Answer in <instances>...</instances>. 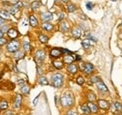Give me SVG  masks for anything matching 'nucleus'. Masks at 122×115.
<instances>
[{
  "label": "nucleus",
  "mask_w": 122,
  "mask_h": 115,
  "mask_svg": "<svg viewBox=\"0 0 122 115\" xmlns=\"http://www.w3.org/2000/svg\"><path fill=\"white\" fill-rule=\"evenodd\" d=\"M61 106L65 109H70L74 105V97L71 92H65L60 97Z\"/></svg>",
  "instance_id": "obj_1"
},
{
  "label": "nucleus",
  "mask_w": 122,
  "mask_h": 115,
  "mask_svg": "<svg viewBox=\"0 0 122 115\" xmlns=\"http://www.w3.org/2000/svg\"><path fill=\"white\" fill-rule=\"evenodd\" d=\"M64 82V76L61 73H55L51 77V83L56 88H61Z\"/></svg>",
  "instance_id": "obj_2"
},
{
  "label": "nucleus",
  "mask_w": 122,
  "mask_h": 115,
  "mask_svg": "<svg viewBox=\"0 0 122 115\" xmlns=\"http://www.w3.org/2000/svg\"><path fill=\"white\" fill-rule=\"evenodd\" d=\"M18 50H20V42H19L18 40H15V39L10 40V41L8 43V45H7V51H8L9 53H14Z\"/></svg>",
  "instance_id": "obj_3"
},
{
  "label": "nucleus",
  "mask_w": 122,
  "mask_h": 115,
  "mask_svg": "<svg viewBox=\"0 0 122 115\" xmlns=\"http://www.w3.org/2000/svg\"><path fill=\"white\" fill-rule=\"evenodd\" d=\"M81 71H84L86 75H91L95 71V67L91 63H83L81 64Z\"/></svg>",
  "instance_id": "obj_4"
},
{
  "label": "nucleus",
  "mask_w": 122,
  "mask_h": 115,
  "mask_svg": "<svg viewBox=\"0 0 122 115\" xmlns=\"http://www.w3.org/2000/svg\"><path fill=\"white\" fill-rule=\"evenodd\" d=\"M82 35H83V29H82L81 26L76 25V26H74L73 28L71 29V36L74 38H76V39L80 38L82 37Z\"/></svg>",
  "instance_id": "obj_5"
},
{
  "label": "nucleus",
  "mask_w": 122,
  "mask_h": 115,
  "mask_svg": "<svg viewBox=\"0 0 122 115\" xmlns=\"http://www.w3.org/2000/svg\"><path fill=\"white\" fill-rule=\"evenodd\" d=\"M45 56H46V53L43 50H39L35 53V59L38 62V64H41L45 59Z\"/></svg>",
  "instance_id": "obj_6"
},
{
  "label": "nucleus",
  "mask_w": 122,
  "mask_h": 115,
  "mask_svg": "<svg viewBox=\"0 0 122 115\" xmlns=\"http://www.w3.org/2000/svg\"><path fill=\"white\" fill-rule=\"evenodd\" d=\"M96 87H97V90L101 93V94H106L108 93V88L104 84V82L102 81H100L99 82L96 83Z\"/></svg>",
  "instance_id": "obj_7"
},
{
  "label": "nucleus",
  "mask_w": 122,
  "mask_h": 115,
  "mask_svg": "<svg viewBox=\"0 0 122 115\" xmlns=\"http://www.w3.org/2000/svg\"><path fill=\"white\" fill-rule=\"evenodd\" d=\"M61 55H63L62 52H61V49L58 48H53L51 51H50V57L51 58H59Z\"/></svg>",
  "instance_id": "obj_8"
},
{
  "label": "nucleus",
  "mask_w": 122,
  "mask_h": 115,
  "mask_svg": "<svg viewBox=\"0 0 122 115\" xmlns=\"http://www.w3.org/2000/svg\"><path fill=\"white\" fill-rule=\"evenodd\" d=\"M70 28H71V26H70L69 23L66 22V21H62L60 24H59V30H60V32H62V33L69 32Z\"/></svg>",
  "instance_id": "obj_9"
},
{
  "label": "nucleus",
  "mask_w": 122,
  "mask_h": 115,
  "mask_svg": "<svg viewBox=\"0 0 122 115\" xmlns=\"http://www.w3.org/2000/svg\"><path fill=\"white\" fill-rule=\"evenodd\" d=\"M73 62H75V59H74V54H73V53L64 55V58H63V63H64V64L71 65V64H72Z\"/></svg>",
  "instance_id": "obj_10"
},
{
  "label": "nucleus",
  "mask_w": 122,
  "mask_h": 115,
  "mask_svg": "<svg viewBox=\"0 0 122 115\" xmlns=\"http://www.w3.org/2000/svg\"><path fill=\"white\" fill-rule=\"evenodd\" d=\"M98 107H99V109L106 110L109 109V103L105 99H99L98 100Z\"/></svg>",
  "instance_id": "obj_11"
},
{
  "label": "nucleus",
  "mask_w": 122,
  "mask_h": 115,
  "mask_svg": "<svg viewBox=\"0 0 122 115\" xmlns=\"http://www.w3.org/2000/svg\"><path fill=\"white\" fill-rule=\"evenodd\" d=\"M41 19L43 21V23H45V22H49V21L53 20V14H52L50 11L42 12V13H41Z\"/></svg>",
  "instance_id": "obj_12"
},
{
  "label": "nucleus",
  "mask_w": 122,
  "mask_h": 115,
  "mask_svg": "<svg viewBox=\"0 0 122 115\" xmlns=\"http://www.w3.org/2000/svg\"><path fill=\"white\" fill-rule=\"evenodd\" d=\"M7 34H8V36H9V38H11V39H15L16 38L19 36V32H18V30L15 28H10L9 31L7 32Z\"/></svg>",
  "instance_id": "obj_13"
},
{
  "label": "nucleus",
  "mask_w": 122,
  "mask_h": 115,
  "mask_svg": "<svg viewBox=\"0 0 122 115\" xmlns=\"http://www.w3.org/2000/svg\"><path fill=\"white\" fill-rule=\"evenodd\" d=\"M67 71L69 72L70 74H71V75L76 74L77 72H78V67H77V65L73 64V63L71 64V65H69L68 67H67Z\"/></svg>",
  "instance_id": "obj_14"
},
{
  "label": "nucleus",
  "mask_w": 122,
  "mask_h": 115,
  "mask_svg": "<svg viewBox=\"0 0 122 115\" xmlns=\"http://www.w3.org/2000/svg\"><path fill=\"white\" fill-rule=\"evenodd\" d=\"M87 106H88V108H89L91 113H94V114L98 113V111H99V107H98V105H96L94 102H88V103H87Z\"/></svg>",
  "instance_id": "obj_15"
},
{
  "label": "nucleus",
  "mask_w": 122,
  "mask_h": 115,
  "mask_svg": "<svg viewBox=\"0 0 122 115\" xmlns=\"http://www.w3.org/2000/svg\"><path fill=\"white\" fill-rule=\"evenodd\" d=\"M41 28L43 29V30H45V31H47V32H51L54 29V24L49 23V22H45V23H43L41 24Z\"/></svg>",
  "instance_id": "obj_16"
},
{
  "label": "nucleus",
  "mask_w": 122,
  "mask_h": 115,
  "mask_svg": "<svg viewBox=\"0 0 122 115\" xmlns=\"http://www.w3.org/2000/svg\"><path fill=\"white\" fill-rule=\"evenodd\" d=\"M22 105V96L21 95H16L15 96V100L13 103V107L14 109H19Z\"/></svg>",
  "instance_id": "obj_17"
},
{
  "label": "nucleus",
  "mask_w": 122,
  "mask_h": 115,
  "mask_svg": "<svg viewBox=\"0 0 122 115\" xmlns=\"http://www.w3.org/2000/svg\"><path fill=\"white\" fill-rule=\"evenodd\" d=\"M29 24L32 27H37L39 25V22L37 20V18L34 15H30L29 16Z\"/></svg>",
  "instance_id": "obj_18"
},
{
  "label": "nucleus",
  "mask_w": 122,
  "mask_h": 115,
  "mask_svg": "<svg viewBox=\"0 0 122 115\" xmlns=\"http://www.w3.org/2000/svg\"><path fill=\"white\" fill-rule=\"evenodd\" d=\"M81 110H82L83 113H84L85 115H90L91 114L90 110H89V108H88L87 104H83V105H81Z\"/></svg>",
  "instance_id": "obj_19"
},
{
  "label": "nucleus",
  "mask_w": 122,
  "mask_h": 115,
  "mask_svg": "<svg viewBox=\"0 0 122 115\" xmlns=\"http://www.w3.org/2000/svg\"><path fill=\"white\" fill-rule=\"evenodd\" d=\"M53 66L56 68V69H62L63 67H64V63L62 61H59V60H55L53 62Z\"/></svg>",
  "instance_id": "obj_20"
},
{
  "label": "nucleus",
  "mask_w": 122,
  "mask_h": 115,
  "mask_svg": "<svg viewBox=\"0 0 122 115\" xmlns=\"http://www.w3.org/2000/svg\"><path fill=\"white\" fill-rule=\"evenodd\" d=\"M86 97H87L88 102H95V101H97V96L93 92H88Z\"/></svg>",
  "instance_id": "obj_21"
},
{
  "label": "nucleus",
  "mask_w": 122,
  "mask_h": 115,
  "mask_svg": "<svg viewBox=\"0 0 122 115\" xmlns=\"http://www.w3.org/2000/svg\"><path fill=\"white\" fill-rule=\"evenodd\" d=\"M0 17L6 21V20H10V14L6 10H0Z\"/></svg>",
  "instance_id": "obj_22"
},
{
  "label": "nucleus",
  "mask_w": 122,
  "mask_h": 115,
  "mask_svg": "<svg viewBox=\"0 0 122 115\" xmlns=\"http://www.w3.org/2000/svg\"><path fill=\"white\" fill-rule=\"evenodd\" d=\"M21 92L24 94V95H29V92H30V87L28 86L27 84H24L23 86L21 87Z\"/></svg>",
  "instance_id": "obj_23"
},
{
  "label": "nucleus",
  "mask_w": 122,
  "mask_h": 115,
  "mask_svg": "<svg viewBox=\"0 0 122 115\" xmlns=\"http://www.w3.org/2000/svg\"><path fill=\"white\" fill-rule=\"evenodd\" d=\"M41 6V3L40 1H34V2H32V4H31V9H32L34 11H36L37 10L40 9Z\"/></svg>",
  "instance_id": "obj_24"
},
{
  "label": "nucleus",
  "mask_w": 122,
  "mask_h": 115,
  "mask_svg": "<svg viewBox=\"0 0 122 115\" xmlns=\"http://www.w3.org/2000/svg\"><path fill=\"white\" fill-rule=\"evenodd\" d=\"M82 46H83V48H84L85 50H87V49H89V48H90V46H91L90 40H89L88 38H86V39H84V40L82 41Z\"/></svg>",
  "instance_id": "obj_25"
},
{
  "label": "nucleus",
  "mask_w": 122,
  "mask_h": 115,
  "mask_svg": "<svg viewBox=\"0 0 122 115\" xmlns=\"http://www.w3.org/2000/svg\"><path fill=\"white\" fill-rule=\"evenodd\" d=\"M9 109V104L6 100H0V110H7Z\"/></svg>",
  "instance_id": "obj_26"
},
{
  "label": "nucleus",
  "mask_w": 122,
  "mask_h": 115,
  "mask_svg": "<svg viewBox=\"0 0 122 115\" xmlns=\"http://www.w3.org/2000/svg\"><path fill=\"white\" fill-rule=\"evenodd\" d=\"M39 84L41 85H48L49 84V81L47 80V78L44 77V76H41L39 78Z\"/></svg>",
  "instance_id": "obj_27"
},
{
  "label": "nucleus",
  "mask_w": 122,
  "mask_h": 115,
  "mask_svg": "<svg viewBox=\"0 0 122 115\" xmlns=\"http://www.w3.org/2000/svg\"><path fill=\"white\" fill-rule=\"evenodd\" d=\"M14 57L16 59H22V58L25 57V52L24 51H21V50H18L17 52L14 53Z\"/></svg>",
  "instance_id": "obj_28"
},
{
  "label": "nucleus",
  "mask_w": 122,
  "mask_h": 115,
  "mask_svg": "<svg viewBox=\"0 0 122 115\" xmlns=\"http://www.w3.org/2000/svg\"><path fill=\"white\" fill-rule=\"evenodd\" d=\"M39 40L41 42V43H47L48 40H49V38L44 35V34H40L39 35Z\"/></svg>",
  "instance_id": "obj_29"
},
{
  "label": "nucleus",
  "mask_w": 122,
  "mask_h": 115,
  "mask_svg": "<svg viewBox=\"0 0 122 115\" xmlns=\"http://www.w3.org/2000/svg\"><path fill=\"white\" fill-rule=\"evenodd\" d=\"M23 50H24V52L28 53V52L31 50L30 44L28 43V42H26V41H25V42H24V44H23Z\"/></svg>",
  "instance_id": "obj_30"
},
{
  "label": "nucleus",
  "mask_w": 122,
  "mask_h": 115,
  "mask_svg": "<svg viewBox=\"0 0 122 115\" xmlns=\"http://www.w3.org/2000/svg\"><path fill=\"white\" fill-rule=\"evenodd\" d=\"M85 81H85V78H84L83 76H78V77L76 78V82L79 84V85H81V86L84 85Z\"/></svg>",
  "instance_id": "obj_31"
},
{
  "label": "nucleus",
  "mask_w": 122,
  "mask_h": 115,
  "mask_svg": "<svg viewBox=\"0 0 122 115\" xmlns=\"http://www.w3.org/2000/svg\"><path fill=\"white\" fill-rule=\"evenodd\" d=\"M67 9H68V11H69V12H73V11L76 10V7H75V5H73V4H69Z\"/></svg>",
  "instance_id": "obj_32"
},
{
  "label": "nucleus",
  "mask_w": 122,
  "mask_h": 115,
  "mask_svg": "<svg viewBox=\"0 0 122 115\" xmlns=\"http://www.w3.org/2000/svg\"><path fill=\"white\" fill-rule=\"evenodd\" d=\"M115 108L117 111H122V104L119 102H115Z\"/></svg>",
  "instance_id": "obj_33"
},
{
  "label": "nucleus",
  "mask_w": 122,
  "mask_h": 115,
  "mask_svg": "<svg viewBox=\"0 0 122 115\" xmlns=\"http://www.w3.org/2000/svg\"><path fill=\"white\" fill-rule=\"evenodd\" d=\"M100 81H102L100 77H98V76H94V77H92L91 78V81H90V82L96 84V83H97V82H99Z\"/></svg>",
  "instance_id": "obj_34"
},
{
  "label": "nucleus",
  "mask_w": 122,
  "mask_h": 115,
  "mask_svg": "<svg viewBox=\"0 0 122 115\" xmlns=\"http://www.w3.org/2000/svg\"><path fill=\"white\" fill-rule=\"evenodd\" d=\"M9 29H10V26L8 25V24H4V25H1V27H0V30L5 34V33H7L8 31H9Z\"/></svg>",
  "instance_id": "obj_35"
},
{
  "label": "nucleus",
  "mask_w": 122,
  "mask_h": 115,
  "mask_svg": "<svg viewBox=\"0 0 122 115\" xmlns=\"http://www.w3.org/2000/svg\"><path fill=\"white\" fill-rule=\"evenodd\" d=\"M65 115H78V112H77L75 110H72V109H71V110H68Z\"/></svg>",
  "instance_id": "obj_36"
},
{
  "label": "nucleus",
  "mask_w": 122,
  "mask_h": 115,
  "mask_svg": "<svg viewBox=\"0 0 122 115\" xmlns=\"http://www.w3.org/2000/svg\"><path fill=\"white\" fill-rule=\"evenodd\" d=\"M18 10H18V9H16L15 7H13V6H12V7L10 9V12L11 14H13V15L16 14V12H17Z\"/></svg>",
  "instance_id": "obj_37"
},
{
  "label": "nucleus",
  "mask_w": 122,
  "mask_h": 115,
  "mask_svg": "<svg viewBox=\"0 0 122 115\" xmlns=\"http://www.w3.org/2000/svg\"><path fill=\"white\" fill-rule=\"evenodd\" d=\"M7 42H8V40L5 38H0V47L4 46L5 44H7Z\"/></svg>",
  "instance_id": "obj_38"
},
{
  "label": "nucleus",
  "mask_w": 122,
  "mask_h": 115,
  "mask_svg": "<svg viewBox=\"0 0 122 115\" xmlns=\"http://www.w3.org/2000/svg\"><path fill=\"white\" fill-rule=\"evenodd\" d=\"M13 7H15L16 9H18V10H19L20 8H22V7H23V3L19 1V2H17V3H15V4L13 5Z\"/></svg>",
  "instance_id": "obj_39"
},
{
  "label": "nucleus",
  "mask_w": 122,
  "mask_h": 115,
  "mask_svg": "<svg viewBox=\"0 0 122 115\" xmlns=\"http://www.w3.org/2000/svg\"><path fill=\"white\" fill-rule=\"evenodd\" d=\"M86 9L87 10H91L92 9H93V7H94V5H93V3H91V2H88V3H86Z\"/></svg>",
  "instance_id": "obj_40"
},
{
  "label": "nucleus",
  "mask_w": 122,
  "mask_h": 115,
  "mask_svg": "<svg viewBox=\"0 0 122 115\" xmlns=\"http://www.w3.org/2000/svg\"><path fill=\"white\" fill-rule=\"evenodd\" d=\"M17 83H18L20 86L22 87L23 85H24V84H25V81H24V80H19V81H17Z\"/></svg>",
  "instance_id": "obj_41"
},
{
  "label": "nucleus",
  "mask_w": 122,
  "mask_h": 115,
  "mask_svg": "<svg viewBox=\"0 0 122 115\" xmlns=\"http://www.w3.org/2000/svg\"><path fill=\"white\" fill-rule=\"evenodd\" d=\"M58 17H59V18H58V21H61V20L64 19V14H63L62 12H59V13H58Z\"/></svg>",
  "instance_id": "obj_42"
},
{
  "label": "nucleus",
  "mask_w": 122,
  "mask_h": 115,
  "mask_svg": "<svg viewBox=\"0 0 122 115\" xmlns=\"http://www.w3.org/2000/svg\"><path fill=\"white\" fill-rule=\"evenodd\" d=\"M74 59H75V61H79V60H81V56L78 54H74Z\"/></svg>",
  "instance_id": "obj_43"
},
{
  "label": "nucleus",
  "mask_w": 122,
  "mask_h": 115,
  "mask_svg": "<svg viewBox=\"0 0 122 115\" xmlns=\"http://www.w3.org/2000/svg\"><path fill=\"white\" fill-rule=\"evenodd\" d=\"M5 24V20L4 19H2L1 17H0V25H3Z\"/></svg>",
  "instance_id": "obj_44"
},
{
  "label": "nucleus",
  "mask_w": 122,
  "mask_h": 115,
  "mask_svg": "<svg viewBox=\"0 0 122 115\" xmlns=\"http://www.w3.org/2000/svg\"><path fill=\"white\" fill-rule=\"evenodd\" d=\"M3 36H4V33H3L1 30H0V38H3Z\"/></svg>",
  "instance_id": "obj_45"
},
{
  "label": "nucleus",
  "mask_w": 122,
  "mask_h": 115,
  "mask_svg": "<svg viewBox=\"0 0 122 115\" xmlns=\"http://www.w3.org/2000/svg\"><path fill=\"white\" fill-rule=\"evenodd\" d=\"M37 102H38V97H36V98H35V101L33 102V103H34V105H36V104H37Z\"/></svg>",
  "instance_id": "obj_46"
},
{
  "label": "nucleus",
  "mask_w": 122,
  "mask_h": 115,
  "mask_svg": "<svg viewBox=\"0 0 122 115\" xmlns=\"http://www.w3.org/2000/svg\"><path fill=\"white\" fill-rule=\"evenodd\" d=\"M119 38H120V39L122 40V32L120 33V35H119Z\"/></svg>",
  "instance_id": "obj_47"
},
{
  "label": "nucleus",
  "mask_w": 122,
  "mask_h": 115,
  "mask_svg": "<svg viewBox=\"0 0 122 115\" xmlns=\"http://www.w3.org/2000/svg\"><path fill=\"white\" fill-rule=\"evenodd\" d=\"M112 1H114V2H116V1H117V0H112Z\"/></svg>",
  "instance_id": "obj_48"
},
{
  "label": "nucleus",
  "mask_w": 122,
  "mask_h": 115,
  "mask_svg": "<svg viewBox=\"0 0 122 115\" xmlns=\"http://www.w3.org/2000/svg\"><path fill=\"white\" fill-rule=\"evenodd\" d=\"M12 115H18V114H12Z\"/></svg>",
  "instance_id": "obj_49"
},
{
  "label": "nucleus",
  "mask_w": 122,
  "mask_h": 115,
  "mask_svg": "<svg viewBox=\"0 0 122 115\" xmlns=\"http://www.w3.org/2000/svg\"><path fill=\"white\" fill-rule=\"evenodd\" d=\"M0 111H1V110H0Z\"/></svg>",
  "instance_id": "obj_50"
},
{
  "label": "nucleus",
  "mask_w": 122,
  "mask_h": 115,
  "mask_svg": "<svg viewBox=\"0 0 122 115\" xmlns=\"http://www.w3.org/2000/svg\"></svg>",
  "instance_id": "obj_51"
}]
</instances>
